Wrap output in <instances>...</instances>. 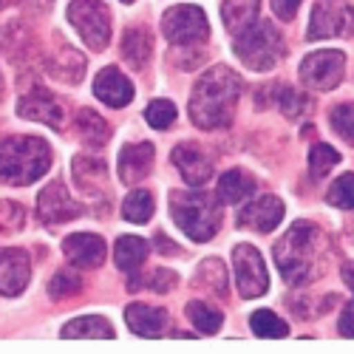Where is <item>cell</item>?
I'll use <instances>...</instances> for the list:
<instances>
[{"mask_svg":"<svg viewBox=\"0 0 354 354\" xmlns=\"http://www.w3.org/2000/svg\"><path fill=\"white\" fill-rule=\"evenodd\" d=\"M63 337H97V340H111L113 337V329L105 317H77L71 320L68 326H63Z\"/></svg>","mask_w":354,"mask_h":354,"instance_id":"cell-27","label":"cell"},{"mask_svg":"<svg viewBox=\"0 0 354 354\" xmlns=\"http://www.w3.org/2000/svg\"><path fill=\"white\" fill-rule=\"evenodd\" d=\"M173 165L179 167L182 179H185L190 187H201V185L213 176L210 159L204 156L196 145H190V142H182L179 147H173Z\"/></svg>","mask_w":354,"mask_h":354,"instance_id":"cell-16","label":"cell"},{"mask_svg":"<svg viewBox=\"0 0 354 354\" xmlns=\"http://www.w3.org/2000/svg\"><path fill=\"white\" fill-rule=\"evenodd\" d=\"M162 35L173 46H196L207 40L210 26L198 6H173L162 17Z\"/></svg>","mask_w":354,"mask_h":354,"instance_id":"cell-7","label":"cell"},{"mask_svg":"<svg viewBox=\"0 0 354 354\" xmlns=\"http://www.w3.org/2000/svg\"><path fill=\"white\" fill-rule=\"evenodd\" d=\"M258 3L261 0H224L221 17H224V26L230 28V35H241L244 28H250L255 23Z\"/></svg>","mask_w":354,"mask_h":354,"instance_id":"cell-23","label":"cell"},{"mask_svg":"<svg viewBox=\"0 0 354 354\" xmlns=\"http://www.w3.org/2000/svg\"><path fill=\"white\" fill-rule=\"evenodd\" d=\"M326 201L340 210H354V173H343L340 179L329 187Z\"/></svg>","mask_w":354,"mask_h":354,"instance_id":"cell-35","label":"cell"},{"mask_svg":"<svg viewBox=\"0 0 354 354\" xmlns=\"http://www.w3.org/2000/svg\"><path fill=\"white\" fill-rule=\"evenodd\" d=\"M71 176H74V185L91 196H100L105 190L108 182V167L102 159H91V156H77L71 165Z\"/></svg>","mask_w":354,"mask_h":354,"instance_id":"cell-21","label":"cell"},{"mask_svg":"<svg viewBox=\"0 0 354 354\" xmlns=\"http://www.w3.org/2000/svg\"><path fill=\"white\" fill-rule=\"evenodd\" d=\"M28 46H32V37H28L23 23H9L3 32H0V48H3L12 60H17L20 54H26Z\"/></svg>","mask_w":354,"mask_h":354,"instance_id":"cell-33","label":"cell"},{"mask_svg":"<svg viewBox=\"0 0 354 354\" xmlns=\"http://www.w3.org/2000/svg\"><path fill=\"white\" fill-rule=\"evenodd\" d=\"M346 71V57L343 51L326 48V51H315L301 63V80L315 88V91H332L340 85Z\"/></svg>","mask_w":354,"mask_h":354,"instance_id":"cell-9","label":"cell"},{"mask_svg":"<svg viewBox=\"0 0 354 354\" xmlns=\"http://www.w3.org/2000/svg\"><path fill=\"white\" fill-rule=\"evenodd\" d=\"M278 102H281V111L289 116V120H301V116L309 111V105H312L306 94H298V91H292V88H283Z\"/></svg>","mask_w":354,"mask_h":354,"instance_id":"cell-38","label":"cell"},{"mask_svg":"<svg viewBox=\"0 0 354 354\" xmlns=\"http://www.w3.org/2000/svg\"><path fill=\"white\" fill-rule=\"evenodd\" d=\"M151 54H153V37H151V32H147L145 26L128 28L125 40H122V57H125V63L131 68L142 71L147 63H151Z\"/></svg>","mask_w":354,"mask_h":354,"instance_id":"cell-22","label":"cell"},{"mask_svg":"<svg viewBox=\"0 0 354 354\" xmlns=\"http://www.w3.org/2000/svg\"><path fill=\"white\" fill-rule=\"evenodd\" d=\"M337 162H340V153L335 151L332 145H326V142L312 145V151H309V173H312V179H323V176H326Z\"/></svg>","mask_w":354,"mask_h":354,"instance_id":"cell-31","label":"cell"},{"mask_svg":"<svg viewBox=\"0 0 354 354\" xmlns=\"http://www.w3.org/2000/svg\"><path fill=\"white\" fill-rule=\"evenodd\" d=\"M343 281H346V286L354 292V261H348V263H343Z\"/></svg>","mask_w":354,"mask_h":354,"instance_id":"cell-44","label":"cell"},{"mask_svg":"<svg viewBox=\"0 0 354 354\" xmlns=\"http://www.w3.org/2000/svg\"><path fill=\"white\" fill-rule=\"evenodd\" d=\"M37 210L43 224H63L77 216H82V207L68 196V187L63 182H51L40 196H37Z\"/></svg>","mask_w":354,"mask_h":354,"instance_id":"cell-11","label":"cell"},{"mask_svg":"<svg viewBox=\"0 0 354 354\" xmlns=\"http://www.w3.org/2000/svg\"><path fill=\"white\" fill-rule=\"evenodd\" d=\"M0 97H3V77H0Z\"/></svg>","mask_w":354,"mask_h":354,"instance_id":"cell-45","label":"cell"},{"mask_svg":"<svg viewBox=\"0 0 354 354\" xmlns=\"http://www.w3.org/2000/svg\"><path fill=\"white\" fill-rule=\"evenodd\" d=\"M153 244H156V250H159V255H182V250L176 247L165 232H156V239H153Z\"/></svg>","mask_w":354,"mask_h":354,"instance_id":"cell-43","label":"cell"},{"mask_svg":"<svg viewBox=\"0 0 354 354\" xmlns=\"http://www.w3.org/2000/svg\"><path fill=\"white\" fill-rule=\"evenodd\" d=\"M298 6H301V0H272V12L281 20H295V15H298Z\"/></svg>","mask_w":354,"mask_h":354,"instance_id":"cell-41","label":"cell"},{"mask_svg":"<svg viewBox=\"0 0 354 354\" xmlns=\"http://www.w3.org/2000/svg\"><path fill=\"white\" fill-rule=\"evenodd\" d=\"M170 213H173V221L179 224L193 241H210L221 224L218 201L210 193H201V190L173 193Z\"/></svg>","mask_w":354,"mask_h":354,"instance_id":"cell-4","label":"cell"},{"mask_svg":"<svg viewBox=\"0 0 354 354\" xmlns=\"http://www.w3.org/2000/svg\"><path fill=\"white\" fill-rule=\"evenodd\" d=\"M332 128L348 145H354V102H346V105L332 108Z\"/></svg>","mask_w":354,"mask_h":354,"instance_id":"cell-37","label":"cell"},{"mask_svg":"<svg viewBox=\"0 0 354 354\" xmlns=\"http://www.w3.org/2000/svg\"><path fill=\"white\" fill-rule=\"evenodd\" d=\"M241 77L227 66H216L204 74L190 97V120L204 128V131H216V128H227L232 122L235 105L241 97Z\"/></svg>","mask_w":354,"mask_h":354,"instance_id":"cell-1","label":"cell"},{"mask_svg":"<svg viewBox=\"0 0 354 354\" xmlns=\"http://www.w3.org/2000/svg\"><path fill=\"white\" fill-rule=\"evenodd\" d=\"M340 335H346V337H354V301L343 309V315H340Z\"/></svg>","mask_w":354,"mask_h":354,"instance_id":"cell-42","label":"cell"},{"mask_svg":"<svg viewBox=\"0 0 354 354\" xmlns=\"http://www.w3.org/2000/svg\"><path fill=\"white\" fill-rule=\"evenodd\" d=\"M187 317H190V323L196 326L198 335H216L221 329V323H224L221 312L213 309L207 301H190L187 304Z\"/></svg>","mask_w":354,"mask_h":354,"instance_id":"cell-29","label":"cell"},{"mask_svg":"<svg viewBox=\"0 0 354 354\" xmlns=\"http://www.w3.org/2000/svg\"><path fill=\"white\" fill-rule=\"evenodd\" d=\"M32 275V263L23 250H0V295L15 298L20 295Z\"/></svg>","mask_w":354,"mask_h":354,"instance_id":"cell-13","label":"cell"},{"mask_svg":"<svg viewBox=\"0 0 354 354\" xmlns=\"http://www.w3.org/2000/svg\"><path fill=\"white\" fill-rule=\"evenodd\" d=\"M94 94L108 105V108H125L133 100V85L131 80L116 71V68H102L94 80Z\"/></svg>","mask_w":354,"mask_h":354,"instance_id":"cell-18","label":"cell"},{"mask_svg":"<svg viewBox=\"0 0 354 354\" xmlns=\"http://www.w3.org/2000/svg\"><path fill=\"white\" fill-rule=\"evenodd\" d=\"M74 128H77V133H80L85 142H91V145H105L108 136H111L108 122L102 120L97 111H91V108H82V111L77 113Z\"/></svg>","mask_w":354,"mask_h":354,"instance_id":"cell-26","label":"cell"},{"mask_svg":"<svg viewBox=\"0 0 354 354\" xmlns=\"http://www.w3.org/2000/svg\"><path fill=\"white\" fill-rule=\"evenodd\" d=\"M255 190V182H252V176L239 170V167H232L221 176V182H218V198L224 204H239L244 198H250Z\"/></svg>","mask_w":354,"mask_h":354,"instance_id":"cell-24","label":"cell"},{"mask_svg":"<svg viewBox=\"0 0 354 354\" xmlns=\"http://www.w3.org/2000/svg\"><path fill=\"white\" fill-rule=\"evenodd\" d=\"M68 20L91 51H102L111 40V15L102 0H71Z\"/></svg>","mask_w":354,"mask_h":354,"instance_id":"cell-6","label":"cell"},{"mask_svg":"<svg viewBox=\"0 0 354 354\" xmlns=\"http://www.w3.org/2000/svg\"><path fill=\"white\" fill-rule=\"evenodd\" d=\"M63 250L71 263L82 270H97L105 261V241L94 232H74L63 241Z\"/></svg>","mask_w":354,"mask_h":354,"instance_id":"cell-15","label":"cell"},{"mask_svg":"<svg viewBox=\"0 0 354 354\" xmlns=\"http://www.w3.org/2000/svg\"><path fill=\"white\" fill-rule=\"evenodd\" d=\"M128 329L139 337H162L167 332V312L147 304H131L125 309Z\"/></svg>","mask_w":354,"mask_h":354,"instance_id":"cell-19","label":"cell"},{"mask_svg":"<svg viewBox=\"0 0 354 354\" xmlns=\"http://www.w3.org/2000/svg\"><path fill=\"white\" fill-rule=\"evenodd\" d=\"M80 289H82V278L74 272H57L48 283L51 298H71V295H80Z\"/></svg>","mask_w":354,"mask_h":354,"instance_id":"cell-39","label":"cell"},{"mask_svg":"<svg viewBox=\"0 0 354 354\" xmlns=\"http://www.w3.org/2000/svg\"><path fill=\"white\" fill-rule=\"evenodd\" d=\"M250 326L258 337H286L289 335V326L278 317L272 315L270 309H258L252 317H250Z\"/></svg>","mask_w":354,"mask_h":354,"instance_id":"cell-32","label":"cell"},{"mask_svg":"<svg viewBox=\"0 0 354 354\" xmlns=\"http://www.w3.org/2000/svg\"><path fill=\"white\" fill-rule=\"evenodd\" d=\"M235 54L252 71H270L283 57V37L272 23H258L235 35Z\"/></svg>","mask_w":354,"mask_h":354,"instance_id":"cell-5","label":"cell"},{"mask_svg":"<svg viewBox=\"0 0 354 354\" xmlns=\"http://www.w3.org/2000/svg\"><path fill=\"white\" fill-rule=\"evenodd\" d=\"M196 283L204 286L207 292H213V295H218V298H224L227 295V270H224V263L218 258H207L204 263H198Z\"/></svg>","mask_w":354,"mask_h":354,"instance_id":"cell-28","label":"cell"},{"mask_svg":"<svg viewBox=\"0 0 354 354\" xmlns=\"http://www.w3.org/2000/svg\"><path fill=\"white\" fill-rule=\"evenodd\" d=\"M122 216L131 224H147L153 216V196L142 187H136L133 193H128V198L122 204Z\"/></svg>","mask_w":354,"mask_h":354,"instance_id":"cell-30","label":"cell"},{"mask_svg":"<svg viewBox=\"0 0 354 354\" xmlns=\"http://www.w3.org/2000/svg\"><path fill=\"white\" fill-rule=\"evenodd\" d=\"M351 37L354 35V9L348 0H317L312 23H309V40L320 37Z\"/></svg>","mask_w":354,"mask_h":354,"instance_id":"cell-8","label":"cell"},{"mask_svg":"<svg viewBox=\"0 0 354 354\" xmlns=\"http://www.w3.org/2000/svg\"><path fill=\"white\" fill-rule=\"evenodd\" d=\"M326 235L320 232L312 221H295L275 244V263L286 283H309L320 270L326 258Z\"/></svg>","mask_w":354,"mask_h":354,"instance_id":"cell-2","label":"cell"},{"mask_svg":"<svg viewBox=\"0 0 354 354\" xmlns=\"http://www.w3.org/2000/svg\"><path fill=\"white\" fill-rule=\"evenodd\" d=\"M46 68L51 71V77L57 80H66V82H80L82 74H85V57L80 51H74L71 46L60 43L57 51L48 54L46 60Z\"/></svg>","mask_w":354,"mask_h":354,"instance_id":"cell-20","label":"cell"},{"mask_svg":"<svg viewBox=\"0 0 354 354\" xmlns=\"http://www.w3.org/2000/svg\"><path fill=\"white\" fill-rule=\"evenodd\" d=\"M232 267H235V281H239V292L244 298H258L270 289V275L263 267V258L258 255L255 247L239 244L232 250Z\"/></svg>","mask_w":354,"mask_h":354,"instance_id":"cell-10","label":"cell"},{"mask_svg":"<svg viewBox=\"0 0 354 354\" xmlns=\"http://www.w3.org/2000/svg\"><path fill=\"white\" fill-rule=\"evenodd\" d=\"M145 120H147V125L156 128V131H167L176 122V105L170 100H156V102L147 105Z\"/></svg>","mask_w":354,"mask_h":354,"instance_id":"cell-36","label":"cell"},{"mask_svg":"<svg viewBox=\"0 0 354 354\" xmlns=\"http://www.w3.org/2000/svg\"><path fill=\"white\" fill-rule=\"evenodd\" d=\"M147 258V241L145 239H136V235H122L120 241L113 247V261L116 267L125 270V272H133L139 270Z\"/></svg>","mask_w":354,"mask_h":354,"instance_id":"cell-25","label":"cell"},{"mask_svg":"<svg viewBox=\"0 0 354 354\" xmlns=\"http://www.w3.org/2000/svg\"><path fill=\"white\" fill-rule=\"evenodd\" d=\"M51 167L48 145L37 136H12L0 142V182L26 187Z\"/></svg>","mask_w":354,"mask_h":354,"instance_id":"cell-3","label":"cell"},{"mask_svg":"<svg viewBox=\"0 0 354 354\" xmlns=\"http://www.w3.org/2000/svg\"><path fill=\"white\" fill-rule=\"evenodd\" d=\"M122 3H133V0H122Z\"/></svg>","mask_w":354,"mask_h":354,"instance_id":"cell-46","label":"cell"},{"mask_svg":"<svg viewBox=\"0 0 354 354\" xmlns=\"http://www.w3.org/2000/svg\"><path fill=\"white\" fill-rule=\"evenodd\" d=\"M176 283H179V275H176V272H170V270H156V272H151L147 278H136V275H133V281L128 283V289H131V292H136V289H151V292L165 295V292L176 289Z\"/></svg>","mask_w":354,"mask_h":354,"instance_id":"cell-34","label":"cell"},{"mask_svg":"<svg viewBox=\"0 0 354 354\" xmlns=\"http://www.w3.org/2000/svg\"><path fill=\"white\" fill-rule=\"evenodd\" d=\"M26 224V210L17 201H0V230L3 232H17Z\"/></svg>","mask_w":354,"mask_h":354,"instance_id":"cell-40","label":"cell"},{"mask_svg":"<svg viewBox=\"0 0 354 354\" xmlns=\"http://www.w3.org/2000/svg\"><path fill=\"white\" fill-rule=\"evenodd\" d=\"M156 156V147L151 142H136V145H125L120 151V179L125 185H139L147 173H151Z\"/></svg>","mask_w":354,"mask_h":354,"instance_id":"cell-17","label":"cell"},{"mask_svg":"<svg viewBox=\"0 0 354 354\" xmlns=\"http://www.w3.org/2000/svg\"><path fill=\"white\" fill-rule=\"evenodd\" d=\"M283 218V201L278 196H261L239 213V224L255 232H270Z\"/></svg>","mask_w":354,"mask_h":354,"instance_id":"cell-14","label":"cell"},{"mask_svg":"<svg viewBox=\"0 0 354 354\" xmlns=\"http://www.w3.org/2000/svg\"><path fill=\"white\" fill-rule=\"evenodd\" d=\"M17 113L23 116V120L46 122L54 131H63V120H66L63 105H60V100H57L54 94L43 91V88H35V91L23 94L20 102H17Z\"/></svg>","mask_w":354,"mask_h":354,"instance_id":"cell-12","label":"cell"}]
</instances>
